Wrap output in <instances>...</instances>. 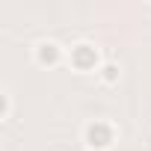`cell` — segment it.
Wrapping results in <instances>:
<instances>
[{"label":"cell","instance_id":"6da1fadb","mask_svg":"<svg viewBox=\"0 0 151 151\" xmlns=\"http://www.w3.org/2000/svg\"><path fill=\"white\" fill-rule=\"evenodd\" d=\"M86 142H89L92 148H107V145L113 142V127L104 124V122H92V124L86 127Z\"/></svg>","mask_w":151,"mask_h":151},{"label":"cell","instance_id":"7a4b0ae2","mask_svg":"<svg viewBox=\"0 0 151 151\" xmlns=\"http://www.w3.org/2000/svg\"><path fill=\"white\" fill-rule=\"evenodd\" d=\"M71 62L77 65L80 71H89V68H95L98 65V53H95V47L92 45H77L71 50Z\"/></svg>","mask_w":151,"mask_h":151},{"label":"cell","instance_id":"3957f363","mask_svg":"<svg viewBox=\"0 0 151 151\" xmlns=\"http://www.w3.org/2000/svg\"><path fill=\"white\" fill-rule=\"evenodd\" d=\"M36 56H39L42 65H53V62L59 59V47H56L53 42H45V45H39V53H36Z\"/></svg>","mask_w":151,"mask_h":151},{"label":"cell","instance_id":"277c9868","mask_svg":"<svg viewBox=\"0 0 151 151\" xmlns=\"http://www.w3.org/2000/svg\"><path fill=\"white\" fill-rule=\"evenodd\" d=\"M116 74H119V68L116 65H107L104 68V80H116Z\"/></svg>","mask_w":151,"mask_h":151}]
</instances>
